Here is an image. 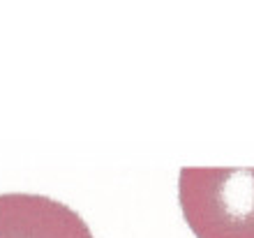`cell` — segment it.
<instances>
[{
  "label": "cell",
  "mask_w": 254,
  "mask_h": 238,
  "mask_svg": "<svg viewBox=\"0 0 254 238\" xmlns=\"http://www.w3.org/2000/svg\"><path fill=\"white\" fill-rule=\"evenodd\" d=\"M0 238H95L79 213L58 199L28 192L0 194Z\"/></svg>",
  "instance_id": "7a4b0ae2"
},
{
  "label": "cell",
  "mask_w": 254,
  "mask_h": 238,
  "mask_svg": "<svg viewBox=\"0 0 254 238\" xmlns=\"http://www.w3.org/2000/svg\"><path fill=\"white\" fill-rule=\"evenodd\" d=\"M178 201L196 238H254V166H183Z\"/></svg>",
  "instance_id": "6da1fadb"
}]
</instances>
